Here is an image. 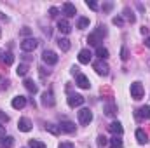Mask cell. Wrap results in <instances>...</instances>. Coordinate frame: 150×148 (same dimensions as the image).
I'll return each instance as SVG.
<instances>
[{
    "instance_id": "37",
    "label": "cell",
    "mask_w": 150,
    "mask_h": 148,
    "mask_svg": "<svg viewBox=\"0 0 150 148\" xmlns=\"http://www.w3.org/2000/svg\"><path fill=\"white\" fill-rule=\"evenodd\" d=\"M2 138H5V125L0 124V140H2Z\"/></svg>"
},
{
    "instance_id": "5",
    "label": "cell",
    "mask_w": 150,
    "mask_h": 148,
    "mask_svg": "<svg viewBox=\"0 0 150 148\" xmlns=\"http://www.w3.org/2000/svg\"><path fill=\"white\" fill-rule=\"evenodd\" d=\"M42 61L47 65H56L58 63V54L54 51H44L42 52Z\"/></svg>"
},
{
    "instance_id": "6",
    "label": "cell",
    "mask_w": 150,
    "mask_h": 148,
    "mask_svg": "<svg viewBox=\"0 0 150 148\" xmlns=\"http://www.w3.org/2000/svg\"><path fill=\"white\" fill-rule=\"evenodd\" d=\"M84 96H80V94H68V105L72 106V108H77V106H82L84 105Z\"/></svg>"
},
{
    "instance_id": "40",
    "label": "cell",
    "mask_w": 150,
    "mask_h": 148,
    "mask_svg": "<svg viewBox=\"0 0 150 148\" xmlns=\"http://www.w3.org/2000/svg\"><path fill=\"white\" fill-rule=\"evenodd\" d=\"M110 9H112V4H105L103 5V11H110Z\"/></svg>"
},
{
    "instance_id": "17",
    "label": "cell",
    "mask_w": 150,
    "mask_h": 148,
    "mask_svg": "<svg viewBox=\"0 0 150 148\" xmlns=\"http://www.w3.org/2000/svg\"><path fill=\"white\" fill-rule=\"evenodd\" d=\"M136 140H138L140 145H145V143L149 141V136H147V132H145L143 129H138V131H136Z\"/></svg>"
},
{
    "instance_id": "8",
    "label": "cell",
    "mask_w": 150,
    "mask_h": 148,
    "mask_svg": "<svg viewBox=\"0 0 150 148\" xmlns=\"http://www.w3.org/2000/svg\"><path fill=\"white\" fill-rule=\"evenodd\" d=\"M91 51L89 49H82L80 52H79V63H82V65H89V61H91Z\"/></svg>"
},
{
    "instance_id": "39",
    "label": "cell",
    "mask_w": 150,
    "mask_h": 148,
    "mask_svg": "<svg viewBox=\"0 0 150 148\" xmlns=\"http://www.w3.org/2000/svg\"><path fill=\"white\" fill-rule=\"evenodd\" d=\"M30 33H32L30 28H23V30H21V35H30Z\"/></svg>"
},
{
    "instance_id": "4",
    "label": "cell",
    "mask_w": 150,
    "mask_h": 148,
    "mask_svg": "<svg viewBox=\"0 0 150 148\" xmlns=\"http://www.w3.org/2000/svg\"><path fill=\"white\" fill-rule=\"evenodd\" d=\"M38 42L35 38H25L23 42H21V49L25 51V52H33L35 49H37Z\"/></svg>"
},
{
    "instance_id": "41",
    "label": "cell",
    "mask_w": 150,
    "mask_h": 148,
    "mask_svg": "<svg viewBox=\"0 0 150 148\" xmlns=\"http://www.w3.org/2000/svg\"><path fill=\"white\" fill-rule=\"evenodd\" d=\"M145 45L150 49V37H147V40H145Z\"/></svg>"
},
{
    "instance_id": "38",
    "label": "cell",
    "mask_w": 150,
    "mask_h": 148,
    "mask_svg": "<svg viewBox=\"0 0 150 148\" xmlns=\"http://www.w3.org/2000/svg\"><path fill=\"white\" fill-rule=\"evenodd\" d=\"M49 14H51V16H56V14H58V9H56V7H51V9H49Z\"/></svg>"
},
{
    "instance_id": "13",
    "label": "cell",
    "mask_w": 150,
    "mask_h": 148,
    "mask_svg": "<svg viewBox=\"0 0 150 148\" xmlns=\"http://www.w3.org/2000/svg\"><path fill=\"white\" fill-rule=\"evenodd\" d=\"M25 106H26V98H25V96H16V98L12 99V108L21 110V108H25Z\"/></svg>"
},
{
    "instance_id": "28",
    "label": "cell",
    "mask_w": 150,
    "mask_h": 148,
    "mask_svg": "<svg viewBox=\"0 0 150 148\" xmlns=\"http://www.w3.org/2000/svg\"><path fill=\"white\" fill-rule=\"evenodd\" d=\"M16 73L19 75V77H25V75L28 73V65H19L18 70H16Z\"/></svg>"
},
{
    "instance_id": "10",
    "label": "cell",
    "mask_w": 150,
    "mask_h": 148,
    "mask_svg": "<svg viewBox=\"0 0 150 148\" xmlns=\"http://www.w3.org/2000/svg\"><path fill=\"white\" fill-rule=\"evenodd\" d=\"M63 14H65L67 18H74L75 14H77V11H75V5H74V4H70V2H65V4H63Z\"/></svg>"
},
{
    "instance_id": "16",
    "label": "cell",
    "mask_w": 150,
    "mask_h": 148,
    "mask_svg": "<svg viewBox=\"0 0 150 148\" xmlns=\"http://www.w3.org/2000/svg\"><path fill=\"white\" fill-rule=\"evenodd\" d=\"M108 131L113 132L115 136H120V134L124 132V129H122V124H120V122H112V124L108 125Z\"/></svg>"
},
{
    "instance_id": "21",
    "label": "cell",
    "mask_w": 150,
    "mask_h": 148,
    "mask_svg": "<svg viewBox=\"0 0 150 148\" xmlns=\"http://www.w3.org/2000/svg\"><path fill=\"white\" fill-rule=\"evenodd\" d=\"M58 45H59V49H61L63 52H67V51L70 49V40H68V38H59V40H58Z\"/></svg>"
},
{
    "instance_id": "2",
    "label": "cell",
    "mask_w": 150,
    "mask_h": 148,
    "mask_svg": "<svg viewBox=\"0 0 150 148\" xmlns=\"http://www.w3.org/2000/svg\"><path fill=\"white\" fill-rule=\"evenodd\" d=\"M143 85L140 84V82H133L131 84V98L133 99H142L143 98Z\"/></svg>"
},
{
    "instance_id": "12",
    "label": "cell",
    "mask_w": 150,
    "mask_h": 148,
    "mask_svg": "<svg viewBox=\"0 0 150 148\" xmlns=\"http://www.w3.org/2000/svg\"><path fill=\"white\" fill-rule=\"evenodd\" d=\"M58 30H59L61 33L68 35V33L72 32V26H70V23H68L67 19H59V21H58Z\"/></svg>"
},
{
    "instance_id": "9",
    "label": "cell",
    "mask_w": 150,
    "mask_h": 148,
    "mask_svg": "<svg viewBox=\"0 0 150 148\" xmlns=\"http://www.w3.org/2000/svg\"><path fill=\"white\" fill-rule=\"evenodd\" d=\"M18 127H19V131H23V132H28V131H32V122H30V118H26V117L19 118V122H18Z\"/></svg>"
},
{
    "instance_id": "20",
    "label": "cell",
    "mask_w": 150,
    "mask_h": 148,
    "mask_svg": "<svg viewBox=\"0 0 150 148\" xmlns=\"http://www.w3.org/2000/svg\"><path fill=\"white\" fill-rule=\"evenodd\" d=\"M45 131H49L52 136H58V134L61 132L59 125H56V124H45Z\"/></svg>"
},
{
    "instance_id": "11",
    "label": "cell",
    "mask_w": 150,
    "mask_h": 148,
    "mask_svg": "<svg viewBox=\"0 0 150 148\" xmlns=\"http://www.w3.org/2000/svg\"><path fill=\"white\" fill-rule=\"evenodd\" d=\"M77 85H79L80 89H89V87H91V82H89V78H87L86 75L79 73L77 75Z\"/></svg>"
},
{
    "instance_id": "34",
    "label": "cell",
    "mask_w": 150,
    "mask_h": 148,
    "mask_svg": "<svg viewBox=\"0 0 150 148\" xmlns=\"http://www.w3.org/2000/svg\"><path fill=\"white\" fill-rule=\"evenodd\" d=\"M120 58H122L124 61L129 58V56H127V49H126V47H122V51H120Z\"/></svg>"
},
{
    "instance_id": "25",
    "label": "cell",
    "mask_w": 150,
    "mask_h": 148,
    "mask_svg": "<svg viewBox=\"0 0 150 148\" xmlns=\"http://www.w3.org/2000/svg\"><path fill=\"white\" fill-rule=\"evenodd\" d=\"M138 115L143 117V118H150V106H142L138 110Z\"/></svg>"
},
{
    "instance_id": "42",
    "label": "cell",
    "mask_w": 150,
    "mask_h": 148,
    "mask_svg": "<svg viewBox=\"0 0 150 148\" xmlns=\"http://www.w3.org/2000/svg\"><path fill=\"white\" fill-rule=\"evenodd\" d=\"M0 19H5V21H7V16H5V14H2V12H0Z\"/></svg>"
},
{
    "instance_id": "30",
    "label": "cell",
    "mask_w": 150,
    "mask_h": 148,
    "mask_svg": "<svg viewBox=\"0 0 150 148\" xmlns=\"http://www.w3.org/2000/svg\"><path fill=\"white\" fill-rule=\"evenodd\" d=\"M2 145L5 148H12V145H14V140L11 138V136H7V138H2Z\"/></svg>"
},
{
    "instance_id": "7",
    "label": "cell",
    "mask_w": 150,
    "mask_h": 148,
    "mask_svg": "<svg viewBox=\"0 0 150 148\" xmlns=\"http://www.w3.org/2000/svg\"><path fill=\"white\" fill-rule=\"evenodd\" d=\"M93 68L96 70V73L98 75H108V70H110L108 65L103 63L101 59H100V61H94V63H93Z\"/></svg>"
},
{
    "instance_id": "31",
    "label": "cell",
    "mask_w": 150,
    "mask_h": 148,
    "mask_svg": "<svg viewBox=\"0 0 150 148\" xmlns=\"http://www.w3.org/2000/svg\"><path fill=\"white\" fill-rule=\"evenodd\" d=\"M107 143H108V141H107V138H105V136H98V147H100V148H105V147H107Z\"/></svg>"
},
{
    "instance_id": "35",
    "label": "cell",
    "mask_w": 150,
    "mask_h": 148,
    "mask_svg": "<svg viewBox=\"0 0 150 148\" xmlns=\"http://www.w3.org/2000/svg\"><path fill=\"white\" fill-rule=\"evenodd\" d=\"M112 23H113V25H117V26H122V23H124V21H122V18H113Z\"/></svg>"
},
{
    "instance_id": "18",
    "label": "cell",
    "mask_w": 150,
    "mask_h": 148,
    "mask_svg": "<svg viewBox=\"0 0 150 148\" xmlns=\"http://www.w3.org/2000/svg\"><path fill=\"white\" fill-rule=\"evenodd\" d=\"M96 56L103 61V59H108V51L105 49V47H101V45H98L96 47Z\"/></svg>"
},
{
    "instance_id": "32",
    "label": "cell",
    "mask_w": 150,
    "mask_h": 148,
    "mask_svg": "<svg viewBox=\"0 0 150 148\" xmlns=\"http://www.w3.org/2000/svg\"><path fill=\"white\" fill-rule=\"evenodd\" d=\"M86 5H87L91 11H98V4H96L94 0H87V2H86Z\"/></svg>"
},
{
    "instance_id": "1",
    "label": "cell",
    "mask_w": 150,
    "mask_h": 148,
    "mask_svg": "<svg viewBox=\"0 0 150 148\" xmlns=\"http://www.w3.org/2000/svg\"><path fill=\"white\" fill-rule=\"evenodd\" d=\"M79 122L82 124V125H87L91 120H93V111L89 110V108H82V110H79Z\"/></svg>"
},
{
    "instance_id": "43",
    "label": "cell",
    "mask_w": 150,
    "mask_h": 148,
    "mask_svg": "<svg viewBox=\"0 0 150 148\" xmlns=\"http://www.w3.org/2000/svg\"><path fill=\"white\" fill-rule=\"evenodd\" d=\"M0 35H2V30H0Z\"/></svg>"
},
{
    "instance_id": "26",
    "label": "cell",
    "mask_w": 150,
    "mask_h": 148,
    "mask_svg": "<svg viewBox=\"0 0 150 148\" xmlns=\"http://www.w3.org/2000/svg\"><path fill=\"white\" fill-rule=\"evenodd\" d=\"M105 113H107L108 117H113V115L117 113V106H115V105H107V106H105Z\"/></svg>"
},
{
    "instance_id": "14",
    "label": "cell",
    "mask_w": 150,
    "mask_h": 148,
    "mask_svg": "<svg viewBox=\"0 0 150 148\" xmlns=\"http://www.w3.org/2000/svg\"><path fill=\"white\" fill-rule=\"evenodd\" d=\"M59 129L63 131V132H75V124L74 122H70V120H63L61 124H59Z\"/></svg>"
},
{
    "instance_id": "3",
    "label": "cell",
    "mask_w": 150,
    "mask_h": 148,
    "mask_svg": "<svg viewBox=\"0 0 150 148\" xmlns=\"http://www.w3.org/2000/svg\"><path fill=\"white\" fill-rule=\"evenodd\" d=\"M107 32L103 30V26H98V30L94 32V33H91L89 38H87V42L91 44V45H98L100 42H101V35H105Z\"/></svg>"
},
{
    "instance_id": "24",
    "label": "cell",
    "mask_w": 150,
    "mask_h": 148,
    "mask_svg": "<svg viewBox=\"0 0 150 148\" xmlns=\"http://www.w3.org/2000/svg\"><path fill=\"white\" fill-rule=\"evenodd\" d=\"M110 148H122V140L117 138V136H113L112 140H110Z\"/></svg>"
},
{
    "instance_id": "27",
    "label": "cell",
    "mask_w": 150,
    "mask_h": 148,
    "mask_svg": "<svg viewBox=\"0 0 150 148\" xmlns=\"http://www.w3.org/2000/svg\"><path fill=\"white\" fill-rule=\"evenodd\" d=\"M28 147L30 148H45V145L42 141H38V140H30L28 141Z\"/></svg>"
},
{
    "instance_id": "19",
    "label": "cell",
    "mask_w": 150,
    "mask_h": 148,
    "mask_svg": "<svg viewBox=\"0 0 150 148\" xmlns=\"http://www.w3.org/2000/svg\"><path fill=\"white\" fill-rule=\"evenodd\" d=\"M0 61H4L7 66H9V65H12V63H14V56H12V52H2Z\"/></svg>"
},
{
    "instance_id": "22",
    "label": "cell",
    "mask_w": 150,
    "mask_h": 148,
    "mask_svg": "<svg viewBox=\"0 0 150 148\" xmlns=\"http://www.w3.org/2000/svg\"><path fill=\"white\" fill-rule=\"evenodd\" d=\"M25 87H26L30 92H37V85H35V82H33V80H30V78H26V80H25Z\"/></svg>"
},
{
    "instance_id": "33",
    "label": "cell",
    "mask_w": 150,
    "mask_h": 148,
    "mask_svg": "<svg viewBox=\"0 0 150 148\" xmlns=\"http://www.w3.org/2000/svg\"><path fill=\"white\" fill-rule=\"evenodd\" d=\"M58 148H75V147L70 143V141H65V143H59V147Z\"/></svg>"
},
{
    "instance_id": "23",
    "label": "cell",
    "mask_w": 150,
    "mask_h": 148,
    "mask_svg": "<svg viewBox=\"0 0 150 148\" xmlns=\"http://www.w3.org/2000/svg\"><path fill=\"white\" fill-rule=\"evenodd\" d=\"M87 26H89V19H87V18H79V21H77V28L84 30V28H87Z\"/></svg>"
},
{
    "instance_id": "36",
    "label": "cell",
    "mask_w": 150,
    "mask_h": 148,
    "mask_svg": "<svg viewBox=\"0 0 150 148\" xmlns=\"http://www.w3.org/2000/svg\"><path fill=\"white\" fill-rule=\"evenodd\" d=\"M0 120H2V122H9V115H5V113L0 111Z\"/></svg>"
},
{
    "instance_id": "15",
    "label": "cell",
    "mask_w": 150,
    "mask_h": 148,
    "mask_svg": "<svg viewBox=\"0 0 150 148\" xmlns=\"http://www.w3.org/2000/svg\"><path fill=\"white\" fill-rule=\"evenodd\" d=\"M42 105L44 106H54V98H52V92L47 91L42 94Z\"/></svg>"
},
{
    "instance_id": "29",
    "label": "cell",
    "mask_w": 150,
    "mask_h": 148,
    "mask_svg": "<svg viewBox=\"0 0 150 148\" xmlns=\"http://www.w3.org/2000/svg\"><path fill=\"white\" fill-rule=\"evenodd\" d=\"M124 16H126V19H129L131 23H134V21H136V16H134V14H133V11H129L127 7L124 9Z\"/></svg>"
}]
</instances>
